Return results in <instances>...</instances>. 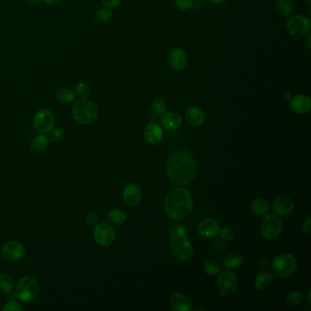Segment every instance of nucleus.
<instances>
[{"label":"nucleus","mask_w":311,"mask_h":311,"mask_svg":"<svg viewBox=\"0 0 311 311\" xmlns=\"http://www.w3.org/2000/svg\"><path fill=\"white\" fill-rule=\"evenodd\" d=\"M165 171L173 184H189L197 176V160L187 151L174 152L169 155L166 161Z\"/></svg>","instance_id":"1"},{"label":"nucleus","mask_w":311,"mask_h":311,"mask_svg":"<svg viewBox=\"0 0 311 311\" xmlns=\"http://www.w3.org/2000/svg\"><path fill=\"white\" fill-rule=\"evenodd\" d=\"M165 212L174 220H183L190 215L194 202L190 192L183 187L169 191L164 202Z\"/></svg>","instance_id":"2"},{"label":"nucleus","mask_w":311,"mask_h":311,"mask_svg":"<svg viewBox=\"0 0 311 311\" xmlns=\"http://www.w3.org/2000/svg\"><path fill=\"white\" fill-rule=\"evenodd\" d=\"M171 252L180 262L189 260L193 255V247L186 230L182 226H173L169 230Z\"/></svg>","instance_id":"3"},{"label":"nucleus","mask_w":311,"mask_h":311,"mask_svg":"<svg viewBox=\"0 0 311 311\" xmlns=\"http://www.w3.org/2000/svg\"><path fill=\"white\" fill-rule=\"evenodd\" d=\"M72 117L80 124L89 125L97 121L99 117V108L92 101L80 99L72 107Z\"/></svg>","instance_id":"4"},{"label":"nucleus","mask_w":311,"mask_h":311,"mask_svg":"<svg viewBox=\"0 0 311 311\" xmlns=\"http://www.w3.org/2000/svg\"><path fill=\"white\" fill-rule=\"evenodd\" d=\"M275 275L279 278L286 279L294 275L298 267V263L293 254L281 253L278 254L271 263Z\"/></svg>","instance_id":"5"},{"label":"nucleus","mask_w":311,"mask_h":311,"mask_svg":"<svg viewBox=\"0 0 311 311\" xmlns=\"http://www.w3.org/2000/svg\"><path fill=\"white\" fill-rule=\"evenodd\" d=\"M39 285L38 280L32 276H25L19 280L16 286L15 296L22 302H31L38 297Z\"/></svg>","instance_id":"6"},{"label":"nucleus","mask_w":311,"mask_h":311,"mask_svg":"<svg viewBox=\"0 0 311 311\" xmlns=\"http://www.w3.org/2000/svg\"><path fill=\"white\" fill-rule=\"evenodd\" d=\"M286 30L295 38H303L310 34L311 21L310 18L302 14H297L287 18Z\"/></svg>","instance_id":"7"},{"label":"nucleus","mask_w":311,"mask_h":311,"mask_svg":"<svg viewBox=\"0 0 311 311\" xmlns=\"http://www.w3.org/2000/svg\"><path fill=\"white\" fill-rule=\"evenodd\" d=\"M237 277L233 271L226 269L219 274L217 278L216 286L218 293L223 298H229L235 292L237 288Z\"/></svg>","instance_id":"8"},{"label":"nucleus","mask_w":311,"mask_h":311,"mask_svg":"<svg viewBox=\"0 0 311 311\" xmlns=\"http://www.w3.org/2000/svg\"><path fill=\"white\" fill-rule=\"evenodd\" d=\"M55 118L54 114L49 109H41L34 116L33 124L35 129L40 134H49L54 128Z\"/></svg>","instance_id":"9"},{"label":"nucleus","mask_w":311,"mask_h":311,"mask_svg":"<svg viewBox=\"0 0 311 311\" xmlns=\"http://www.w3.org/2000/svg\"><path fill=\"white\" fill-rule=\"evenodd\" d=\"M115 230L106 222L98 223L95 226L93 237L96 243L101 247H109L115 240Z\"/></svg>","instance_id":"10"},{"label":"nucleus","mask_w":311,"mask_h":311,"mask_svg":"<svg viewBox=\"0 0 311 311\" xmlns=\"http://www.w3.org/2000/svg\"><path fill=\"white\" fill-rule=\"evenodd\" d=\"M283 225L278 216L268 215L265 216L261 224V233L267 239H273L280 235Z\"/></svg>","instance_id":"11"},{"label":"nucleus","mask_w":311,"mask_h":311,"mask_svg":"<svg viewBox=\"0 0 311 311\" xmlns=\"http://www.w3.org/2000/svg\"><path fill=\"white\" fill-rule=\"evenodd\" d=\"M2 254L6 260L16 262L25 255V248L22 243L16 240L6 242L2 248Z\"/></svg>","instance_id":"12"},{"label":"nucleus","mask_w":311,"mask_h":311,"mask_svg":"<svg viewBox=\"0 0 311 311\" xmlns=\"http://www.w3.org/2000/svg\"><path fill=\"white\" fill-rule=\"evenodd\" d=\"M167 61L172 70L181 71L186 68L188 57L182 49L175 48L168 52Z\"/></svg>","instance_id":"13"},{"label":"nucleus","mask_w":311,"mask_h":311,"mask_svg":"<svg viewBox=\"0 0 311 311\" xmlns=\"http://www.w3.org/2000/svg\"><path fill=\"white\" fill-rule=\"evenodd\" d=\"M197 232L203 238H212L219 235L220 226L213 218H204L198 224Z\"/></svg>","instance_id":"14"},{"label":"nucleus","mask_w":311,"mask_h":311,"mask_svg":"<svg viewBox=\"0 0 311 311\" xmlns=\"http://www.w3.org/2000/svg\"><path fill=\"white\" fill-rule=\"evenodd\" d=\"M122 197H123V201L127 205L131 207H134V206H137L141 201L142 192L139 185L135 184H128L127 186H125V188L123 189Z\"/></svg>","instance_id":"15"},{"label":"nucleus","mask_w":311,"mask_h":311,"mask_svg":"<svg viewBox=\"0 0 311 311\" xmlns=\"http://www.w3.org/2000/svg\"><path fill=\"white\" fill-rule=\"evenodd\" d=\"M272 209L277 216L285 217L292 213L294 210V202L290 197H278L274 200Z\"/></svg>","instance_id":"16"},{"label":"nucleus","mask_w":311,"mask_h":311,"mask_svg":"<svg viewBox=\"0 0 311 311\" xmlns=\"http://www.w3.org/2000/svg\"><path fill=\"white\" fill-rule=\"evenodd\" d=\"M290 108L298 114H306L311 109V100L309 96L299 94L294 96L290 100Z\"/></svg>","instance_id":"17"},{"label":"nucleus","mask_w":311,"mask_h":311,"mask_svg":"<svg viewBox=\"0 0 311 311\" xmlns=\"http://www.w3.org/2000/svg\"><path fill=\"white\" fill-rule=\"evenodd\" d=\"M182 123V116L175 112H165L161 116V124L167 131H176Z\"/></svg>","instance_id":"18"},{"label":"nucleus","mask_w":311,"mask_h":311,"mask_svg":"<svg viewBox=\"0 0 311 311\" xmlns=\"http://www.w3.org/2000/svg\"><path fill=\"white\" fill-rule=\"evenodd\" d=\"M143 136L147 143H149L150 145H157L163 140L164 133L162 128L157 123L152 122L149 123L144 129Z\"/></svg>","instance_id":"19"},{"label":"nucleus","mask_w":311,"mask_h":311,"mask_svg":"<svg viewBox=\"0 0 311 311\" xmlns=\"http://www.w3.org/2000/svg\"><path fill=\"white\" fill-rule=\"evenodd\" d=\"M184 117L186 121L192 126H201L205 121V114L203 110L199 107H190L187 109Z\"/></svg>","instance_id":"20"},{"label":"nucleus","mask_w":311,"mask_h":311,"mask_svg":"<svg viewBox=\"0 0 311 311\" xmlns=\"http://www.w3.org/2000/svg\"><path fill=\"white\" fill-rule=\"evenodd\" d=\"M171 308L174 311H192V302L187 296L182 293H175L171 296Z\"/></svg>","instance_id":"21"},{"label":"nucleus","mask_w":311,"mask_h":311,"mask_svg":"<svg viewBox=\"0 0 311 311\" xmlns=\"http://www.w3.org/2000/svg\"><path fill=\"white\" fill-rule=\"evenodd\" d=\"M274 277L272 274L268 271H263L257 274L254 279V286L259 291H266L270 286H272Z\"/></svg>","instance_id":"22"},{"label":"nucleus","mask_w":311,"mask_h":311,"mask_svg":"<svg viewBox=\"0 0 311 311\" xmlns=\"http://www.w3.org/2000/svg\"><path fill=\"white\" fill-rule=\"evenodd\" d=\"M276 10L281 18H289L293 12L292 0H277Z\"/></svg>","instance_id":"23"},{"label":"nucleus","mask_w":311,"mask_h":311,"mask_svg":"<svg viewBox=\"0 0 311 311\" xmlns=\"http://www.w3.org/2000/svg\"><path fill=\"white\" fill-rule=\"evenodd\" d=\"M50 141L51 139L48 136L43 134H39L31 141L30 149L34 153H41L49 146Z\"/></svg>","instance_id":"24"},{"label":"nucleus","mask_w":311,"mask_h":311,"mask_svg":"<svg viewBox=\"0 0 311 311\" xmlns=\"http://www.w3.org/2000/svg\"><path fill=\"white\" fill-rule=\"evenodd\" d=\"M15 282L12 277L7 273L0 275V291L5 295H10L14 290Z\"/></svg>","instance_id":"25"},{"label":"nucleus","mask_w":311,"mask_h":311,"mask_svg":"<svg viewBox=\"0 0 311 311\" xmlns=\"http://www.w3.org/2000/svg\"><path fill=\"white\" fill-rule=\"evenodd\" d=\"M107 219L112 224L114 225H122L127 220V214L125 211L120 208H114L110 210L107 214Z\"/></svg>","instance_id":"26"},{"label":"nucleus","mask_w":311,"mask_h":311,"mask_svg":"<svg viewBox=\"0 0 311 311\" xmlns=\"http://www.w3.org/2000/svg\"><path fill=\"white\" fill-rule=\"evenodd\" d=\"M268 203L263 198L254 199L250 204V210L255 216H265L268 211Z\"/></svg>","instance_id":"27"},{"label":"nucleus","mask_w":311,"mask_h":311,"mask_svg":"<svg viewBox=\"0 0 311 311\" xmlns=\"http://www.w3.org/2000/svg\"><path fill=\"white\" fill-rule=\"evenodd\" d=\"M244 261V257L241 254L238 253H232L226 256L225 260H224V265L225 267L231 269H235L238 268L241 266Z\"/></svg>","instance_id":"28"},{"label":"nucleus","mask_w":311,"mask_h":311,"mask_svg":"<svg viewBox=\"0 0 311 311\" xmlns=\"http://www.w3.org/2000/svg\"><path fill=\"white\" fill-rule=\"evenodd\" d=\"M56 98L57 101L63 103H71L74 102L76 99V93L73 89L62 88L59 89L56 93Z\"/></svg>","instance_id":"29"},{"label":"nucleus","mask_w":311,"mask_h":311,"mask_svg":"<svg viewBox=\"0 0 311 311\" xmlns=\"http://www.w3.org/2000/svg\"><path fill=\"white\" fill-rule=\"evenodd\" d=\"M113 18V12L107 7L100 8L95 12V20L99 23H107Z\"/></svg>","instance_id":"30"},{"label":"nucleus","mask_w":311,"mask_h":311,"mask_svg":"<svg viewBox=\"0 0 311 311\" xmlns=\"http://www.w3.org/2000/svg\"><path fill=\"white\" fill-rule=\"evenodd\" d=\"M74 91L80 99H88L90 94V87L88 83L81 82L77 84Z\"/></svg>","instance_id":"31"},{"label":"nucleus","mask_w":311,"mask_h":311,"mask_svg":"<svg viewBox=\"0 0 311 311\" xmlns=\"http://www.w3.org/2000/svg\"><path fill=\"white\" fill-rule=\"evenodd\" d=\"M287 302L292 306H299L304 300V297L299 291H290L286 295Z\"/></svg>","instance_id":"32"},{"label":"nucleus","mask_w":311,"mask_h":311,"mask_svg":"<svg viewBox=\"0 0 311 311\" xmlns=\"http://www.w3.org/2000/svg\"><path fill=\"white\" fill-rule=\"evenodd\" d=\"M203 270L205 273L209 276H215V275L219 273L220 266L218 265V263H216V261H207L203 265Z\"/></svg>","instance_id":"33"},{"label":"nucleus","mask_w":311,"mask_h":311,"mask_svg":"<svg viewBox=\"0 0 311 311\" xmlns=\"http://www.w3.org/2000/svg\"><path fill=\"white\" fill-rule=\"evenodd\" d=\"M152 108L157 114H163L166 112L167 104L164 99L162 98H155L152 102Z\"/></svg>","instance_id":"34"},{"label":"nucleus","mask_w":311,"mask_h":311,"mask_svg":"<svg viewBox=\"0 0 311 311\" xmlns=\"http://www.w3.org/2000/svg\"><path fill=\"white\" fill-rule=\"evenodd\" d=\"M219 235H220V237L222 238L223 240L228 241V240H232L234 238L235 231H234V229L231 228V227H224V228L220 229Z\"/></svg>","instance_id":"35"},{"label":"nucleus","mask_w":311,"mask_h":311,"mask_svg":"<svg viewBox=\"0 0 311 311\" xmlns=\"http://www.w3.org/2000/svg\"><path fill=\"white\" fill-rule=\"evenodd\" d=\"M174 3L179 9L185 11L193 7L195 0H174Z\"/></svg>","instance_id":"36"},{"label":"nucleus","mask_w":311,"mask_h":311,"mask_svg":"<svg viewBox=\"0 0 311 311\" xmlns=\"http://www.w3.org/2000/svg\"><path fill=\"white\" fill-rule=\"evenodd\" d=\"M65 139V133L60 128H53L51 132V140L54 141H59Z\"/></svg>","instance_id":"37"},{"label":"nucleus","mask_w":311,"mask_h":311,"mask_svg":"<svg viewBox=\"0 0 311 311\" xmlns=\"http://www.w3.org/2000/svg\"><path fill=\"white\" fill-rule=\"evenodd\" d=\"M2 310L4 311H22V307L18 301L10 300V301H7L5 303Z\"/></svg>","instance_id":"38"},{"label":"nucleus","mask_w":311,"mask_h":311,"mask_svg":"<svg viewBox=\"0 0 311 311\" xmlns=\"http://www.w3.org/2000/svg\"><path fill=\"white\" fill-rule=\"evenodd\" d=\"M122 0H101L102 5L109 9H115L121 4Z\"/></svg>","instance_id":"39"},{"label":"nucleus","mask_w":311,"mask_h":311,"mask_svg":"<svg viewBox=\"0 0 311 311\" xmlns=\"http://www.w3.org/2000/svg\"><path fill=\"white\" fill-rule=\"evenodd\" d=\"M85 221L89 226H95L96 225L99 223V216H98V214H96L94 212H91V213H89V214L86 215Z\"/></svg>","instance_id":"40"},{"label":"nucleus","mask_w":311,"mask_h":311,"mask_svg":"<svg viewBox=\"0 0 311 311\" xmlns=\"http://www.w3.org/2000/svg\"><path fill=\"white\" fill-rule=\"evenodd\" d=\"M311 218H308L305 222L302 225V231L307 234V235H311Z\"/></svg>","instance_id":"41"},{"label":"nucleus","mask_w":311,"mask_h":311,"mask_svg":"<svg viewBox=\"0 0 311 311\" xmlns=\"http://www.w3.org/2000/svg\"><path fill=\"white\" fill-rule=\"evenodd\" d=\"M47 5L50 6H57L62 0H42Z\"/></svg>","instance_id":"42"},{"label":"nucleus","mask_w":311,"mask_h":311,"mask_svg":"<svg viewBox=\"0 0 311 311\" xmlns=\"http://www.w3.org/2000/svg\"><path fill=\"white\" fill-rule=\"evenodd\" d=\"M259 264H260L261 267H263V268H266V267H268L269 265H271V263L269 262V260L266 259V258H265V259H262Z\"/></svg>","instance_id":"43"},{"label":"nucleus","mask_w":311,"mask_h":311,"mask_svg":"<svg viewBox=\"0 0 311 311\" xmlns=\"http://www.w3.org/2000/svg\"><path fill=\"white\" fill-rule=\"evenodd\" d=\"M208 1L211 2V3H213V4L220 5V4H223V3H226L227 0H208Z\"/></svg>","instance_id":"44"},{"label":"nucleus","mask_w":311,"mask_h":311,"mask_svg":"<svg viewBox=\"0 0 311 311\" xmlns=\"http://www.w3.org/2000/svg\"><path fill=\"white\" fill-rule=\"evenodd\" d=\"M283 96H284L285 100H286V101H288V100H289V99L291 98V93H290L289 91H286V92H285V93L283 94Z\"/></svg>","instance_id":"45"},{"label":"nucleus","mask_w":311,"mask_h":311,"mask_svg":"<svg viewBox=\"0 0 311 311\" xmlns=\"http://www.w3.org/2000/svg\"><path fill=\"white\" fill-rule=\"evenodd\" d=\"M311 34H309V37H308V47H309V50H311Z\"/></svg>","instance_id":"46"},{"label":"nucleus","mask_w":311,"mask_h":311,"mask_svg":"<svg viewBox=\"0 0 311 311\" xmlns=\"http://www.w3.org/2000/svg\"><path fill=\"white\" fill-rule=\"evenodd\" d=\"M303 2L305 3L306 5L308 6H311V0H303Z\"/></svg>","instance_id":"47"},{"label":"nucleus","mask_w":311,"mask_h":311,"mask_svg":"<svg viewBox=\"0 0 311 311\" xmlns=\"http://www.w3.org/2000/svg\"><path fill=\"white\" fill-rule=\"evenodd\" d=\"M308 303H309V305H311V290L308 293Z\"/></svg>","instance_id":"48"},{"label":"nucleus","mask_w":311,"mask_h":311,"mask_svg":"<svg viewBox=\"0 0 311 311\" xmlns=\"http://www.w3.org/2000/svg\"><path fill=\"white\" fill-rule=\"evenodd\" d=\"M42 0H29V2H31V3H35V4H38V3H40Z\"/></svg>","instance_id":"49"}]
</instances>
